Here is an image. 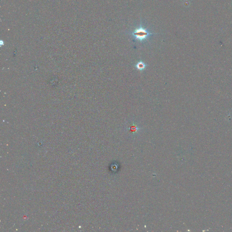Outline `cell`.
<instances>
[{"label": "cell", "mask_w": 232, "mask_h": 232, "mask_svg": "<svg viewBox=\"0 0 232 232\" xmlns=\"http://www.w3.org/2000/svg\"><path fill=\"white\" fill-rule=\"evenodd\" d=\"M132 35L135 38L136 40L140 41H142L146 40L149 36L151 35V34L150 33L145 29L140 27L135 29V31L133 32Z\"/></svg>", "instance_id": "6da1fadb"}, {"label": "cell", "mask_w": 232, "mask_h": 232, "mask_svg": "<svg viewBox=\"0 0 232 232\" xmlns=\"http://www.w3.org/2000/svg\"><path fill=\"white\" fill-rule=\"evenodd\" d=\"M146 64L142 61H140V62H138L136 65V68L140 71L144 70L146 69Z\"/></svg>", "instance_id": "7a4b0ae2"}]
</instances>
